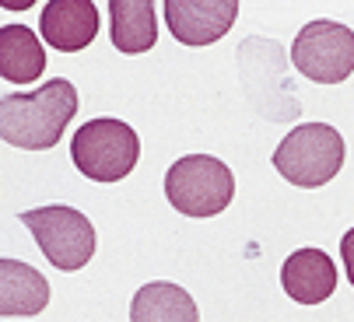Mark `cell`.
Wrapping results in <instances>:
<instances>
[{"label": "cell", "mask_w": 354, "mask_h": 322, "mask_svg": "<svg viewBox=\"0 0 354 322\" xmlns=\"http://www.w3.org/2000/svg\"><path fill=\"white\" fill-rule=\"evenodd\" d=\"M77 113V91L71 81L53 77L32 95H4L0 102V137L21 151L57 147Z\"/></svg>", "instance_id": "1"}, {"label": "cell", "mask_w": 354, "mask_h": 322, "mask_svg": "<svg viewBox=\"0 0 354 322\" xmlns=\"http://www.w3.org/2000/svg\"><path fill=\"white\" fill-rule=\"evenodd\" d=\"M347 144L330 123H301L274 151V169L301 189H316L337 179L344 169Z\"/></svg>", "instance_id": "2"}, {"label": "cell", "mask_w": 354, "mask_h": 322, "mask_svg": "<svg viewBox=\"0 0 354 322\" xmlns=\"http://www.w3.org/2000/svg\"><path fill=\"white\" fill-rule=\"evenodd\" d=\"M74 169L91 182H120L133 172L140 140L123 120H88L71 140Z\"/></svg>", "instance_id": "3"}, {"label": "cell", "mask_w": 354, "mask_h": 322, "mask_svg": "<svg viewBox=\"0 0 354 322\" xmlns=\"http://www.w3.org/2000/svg\"><path fill=\"white\" fill-rule=\"evenodd\" d=\"M165 196L186 218H214L235 196V176L221 158L186 154L165 172Z\"/></svg>", "instance_id": "4"}, {"label": "cell", "mask_w": 354, "mask_h": 322, "mask_svg": "<svg viewBox=\"0 0 354 322\" xmlns=\"http://www.w3.org/2000/svg\"><path fill=\"white\" fill-rule=\"evenodd\" d=\"M18 221L35 235L39 249L57 270H81L95 256V228L74 207H35L21 210Z\"/></svg>", "instance_id": "5"}, {"label": "cell", "mask_w": 354, "mask_h": 322, "mask_svg": "<svg viewBox=\"0 0 354 322\" xmlns=\"http://www.w3.org/2000/svg\"><path fill=\"white\" fill-rule=\"evenodd\" d=\"M295 67L316 84H340L354 74V32L340 21H309L291 42Z\"/></svg>", "instance_id": "6"}, {"label": "cell", "mask_w": 354, "mask_h": 322, "mask_svg": "<svg viewBox=\"0 0 354 322\" xmlns=\"http://www.w3.org/2000/svg\"><path fill=\"white\" fill-rule=\"evenodd\" d=\"M239 18L235 0H165V21L183 46H211Z\"/></svg>", "instance_id": "7"}, {"label": "cell", "mask_w": 354, "mask_h": 322, "mask_svg": "<svg viewBox=\"0 0 354 322\" xmlns=\"http://www.w3.org/2000/svg\"><path fill=\"white\" fill-rule=\"evenodd\" d=\"M39 32L53 49L77 53L98 35V8L91 0H49L39 15Z\"/></svg>", "instance_id": "8"}, {"label": "cell", "mask_w": 354, "mask_h": 322, "mask_svg": "<svg viewBox=\"0 0 354 322\" xmlns=\"http://www.w3.org/2000/svg\"><path fill=\"white\" fill-rule=\"evenodd\" d=\"M281 284L291 301L319 305L337 291V266L323 249H298L281 266Z\"/></svg>", "instance_id": "9"}, {"label": "cell", "mask_w": 354, "mask_h": 322, "mask_svg": "<svg viewBox=\"0 0 354 322\" xmlns=\"http://www.w3.org/2000/svg\"><path fill=\"white\" fill-rule=\"evenodd\" d=\"M49 305V284L21 259H0V315H35Z\"/></svg>", "instance_id": "10"}, {"label": "cell", "mask_w": 354, "mask_h": 322, "mask_svg": "<svg viewBox=\"0 0 354 322\" xmlns=\"http://www.w3.org/2000/svg\"><path fill=\"white\" fill-rule=\"evenodd\" d=\"M130 322H200L196 301L189 291L169 281H151L133 294Z\"/></svg>", "instance_id": "11"}, {"label": "cell", "mask_w": 354, "mask_h": 322, "mask_svg": "<svg viewBox=\"0 0 354 322\" xmlns=\"http://www.w3.org/2000/svg\"><path fill=\"white\" fill-rule=\"evenodd\" d=\"M46 70V49L25 25L0 28V74L11 84H28Z\"/></svg>", "instance_id": "12"}, {"label": "cell", "mask_w": 354, "mask_h": 322, "mask_svg": "<svg viewBox=\"0 0 354 322\" xmlns=\"http://www.w3.org/2000/svg\"><path fill=\"white\" fill-rule=\"evenodd\" d=\"M113 46L120 53H147L158 42V18L151 0H113Z\"/></svg>", "instance_id": "13"}, {"label": "cell", "mask_w": 354, "mask_h": 322, "mask_svg": "<svg viewBox=\"0 0 354 322\" xmlns=\"http://www.w3.org/2000/svg\"><path fill=\"white\" fill-rule=\"evenodd\" d=\"M340 256H344V274H347V281H351V287H354V228L344 235V242H340Z\"/></svg>", "instance_id": "14"}]
</instances>
